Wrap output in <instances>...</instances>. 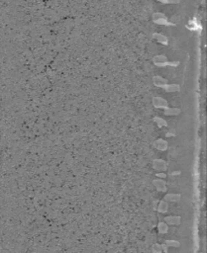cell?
<instances>
[{"label":"cell","mask_w":207,"mask_h":253,"mask_svg":"<svg viewBox=\"0 0 207 253\" xmlns=\"http://www.w3.org/2000/svg\"><path fill=\"white\" fill-rule=\"evenodd\" d=\"M153 251H154V253H161L163 252V247H161V245L155 244L153 246Z\"/></svg>","instance_id":"obj_6"},{"label":"cell","mask_w":207,"mask_h":253,"mask_svg":"<svg viewBox=\"0 0 207 253\" xmlns=\"http://www.w3.org/2000/svg\"><path fill=\"white\" fill-rule=\"evenodd\" d=\"M158 231L161 233H164L167 231V228H167V225L166 222H160L158 225Z\"/></svg>","instance_id":"obj_3"},{"label":"cell","mask_w":207,"mask_h":253,"mask_svg":"<svg viewBox=\"0 0 207 253\" xmlns=\"http://www.w3.org/2000/svg\"><path fill=\"white\" fill-rule=\"evenodd\" d=\"M155 182V185H156V187L158 188L160 191H166V184H164V181H161V180H157V181H154Z\"/></svg>","instance_id":"obj_2"},{"label":"cell","mask_w":207,"mask_h":253,"mask_svg":"<svg viewBox=\"0 0 207 253\" xmlns=\"http://www.w3.org/2000/svg\"><path fill=\"white\" fill-rule=\"evenodd\" d=\"M166 244L167 246H176V247H179V242L177 241H173V240H167L166 242Z\"/></svg>","instance_id":"obj_7"},{"label":"cell","mask_w":207,"mask_h":253,"mask_svg":"<svg viewBox=\"0 0 207 253\" xmlns=\"http://www.w3.org/2000/svg\"><path fill=\"white\" fill-rule=\"evenodd\" d=\"M179 195H173V194H169V195L166 196V200L167 201H171V202H173V201H177L179 200Z\"/></svg>","instance_id":"obj_4"},{"label":"cell","mask_w":207,"mask_h":253,"mask_svg":"<svg viewBox=\"0 0 207 253\" xmlns=\"http://www.w3.org/2000/svg\"><path fill=\"white\" fill-rule=\"evenodd\" d=\"M164 220H166V223H170V225H179V217H174V216H170L164 218Z\"/></svg>","instance_id":"obj_1"},{"label":"cell","mask_w":207,"mask_h":253,"mask_svg":"<svg viewBox=\"0 0 207 253\" xmlns=\"http://www.w3.org/2000/svg\"><path fill=\"white\" fill-rule=\"evenodd\" d=\"M158 210V212H161V213H166L167 211V204L166 202H161Z\"/></svg>","instance_id":"obj_5"}]
</instances>
